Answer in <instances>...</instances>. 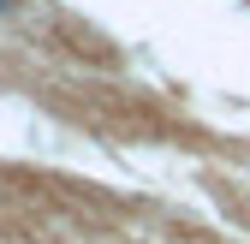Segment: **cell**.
<instances>
[{"instance_id":"6da1fadb","label":"cell","mask_w":250,"mask_h":244,"mask_svg":"<svg viewBox=\"0 0 250 244\" xmlns=\"http://www.w3.org/2000/svg\"><path fill=\"white\" fill-rule=\"evenodd\" d=\"M18 6H24V0H0V18H12V12H18Z\"/></svg>"}]
</instances>
